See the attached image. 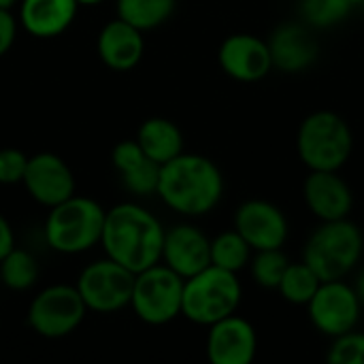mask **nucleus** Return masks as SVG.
I'll list each match as a JSON object with an SVG mask.
<instances>
[{
	"mask_svg": "<svg viewBox=\"0 0 364 364\" xmlns=\"http://www.w3.org/2000/svg\"><path fill=\"white\" fill-rule=\"evenodd\" d=\"M218 62L230 79L241 83L262 81L273 70L269 41L245 32L230 34L222 41Z\"/></svg>",
	"mask_w": 364,
	"mask_h": 364,
	"instance_id": "obj_12",
	"label": "nucleus"
},
{
	"mask_svg": "<svg viewBox=\"0 0 364 364\" xmlns=\"http://www.w3.org/2000/svg\"><path fill=\"white\" fill-rule=\"evenodd\" d=\"M134 277L130 269L124 264L102 258L96 262H90L77 277V290L87 307V311L96 314H115L130 305L132 290H134Z\"/></svg>",
	"mask_w": 364,
	"mask_h": 364,
	"instance_id": "obj_9",
	"label": "nucleus"
},
{
	"mask_svg": "<svg viewBox=\"0 0 364 364\" xmlns=\"http://www.w3.org/2000/svg\"><path fill=\"white\" fill-rule=\"evenodd\" d=\"M156 194L175 213L200 218L211 213L222 200L224 177L211 158L183 151L160 166Z\"/></svg>",
	"mask_w": 364,
	"mask_h": 364,
	"instance_id": "obj_2",
	"label": "nucleus"
},
{
	"mask_svg": "<svg viewBox=\"0 0 364 364\" xmlns=\"http://www.w3.org/2000/svg\"><path fill=\"white\" fill-rule=\"evenodd\" d=\"M363 4H364V2H363Z\"/></svg>",
	"mask_w": 364,
	"mask_h": 364,
	"instance_id": "obj_35",
	"label": "nucleus"
},
{
	"mask_svg": "<svg viewBox=\"0 0 364 364\" xmlns=\"http://www.w3.org/2000/svg\"><path fill=\"white\" fill-rule=\"evenodd\" d=\"M354 149L350 124L335 111H314L296 134V151L309 171H339Z\"/></svg>",
	"mask_w": 364,
	"mask_h": 364,
	"instance_id": "obj_5",
	"label": "nucleus"
},
{
	"mask_svg": "<svg viewBox=\"0 0 364 364\" xmlns=\"http://www.w3.org/2000/svg\"><path fill=\"white\" fill-rule=\"evenodd\" d=\"M177 9V0H117L115 13L119 19L149 32L166 23Z\"/></svg>",
	"mask_w": 364,
	"mask_h": 364,
	"instance_id": "obj_21",
	"label": "nucleus"
},
{
	"mask_svg": "<svg viewBox=\"0 0 364 364\" xmlns=\"http://www.w3.org/2000/svg\"><path fill=\"white\" fill-rule=\"evenodd\" d=\"M352 2H354V4H363L364 0H352Z\"/></svg>",
	"mask_w": 364,
	"mask_h": 364,
	"instance_id": "obj_34",
	"label": "nucleus"
},
{
	"mask_svg": "<svg viewBox=\"0 0 364 364\" xmlns=\"http://www.w3.org/2000/svg\"><path fill=\"white\" fill-rule=\"evenodd\" d=\"M17 2H19V0H0V6H2V9H13Z\"/></svg>",
	"mask_w": 364,
	"mask_h": 364,
	"instance_id": "obj_33",
	"label": "nucleus"
},
{
	"mask_svg": "<svg viewBox=\"0 0 364 364\" xmlns=\"http://www.w3.org/2000/svg\"><path fill=\"white\" fill-rule=\"evenodd\" d=\"M21 186L34 203L47 209L68 200L77 190L70 166L64 158L51 151H38L30 156Z\"/></svg>",
	"mask_w": 364,
	"mask_h": 364,
	"instance_id": "obj_11",
	"label": "nucleus"
},
{
	"mask_svg": "<svg viewBox=\"0 0 364 364\" xmlns=\"http://www.w3.org/2000/svg\"><path fill=\"white\" fill-rule=\"evenodd\" d=\"M17 30H19L17 15H13L11 9L0 6V58H4L13 49L17 41Z\"/></svg>",
	"mask_w": 364,
	"mask_h": 364,
	"instance_id": "obj_29",
	"label": "nucleus"
},
{
	"mask_svg": "<svg viewBox=\"0 0 364 364\" xmlns=\"http://www.w3.org/2000/svg\"><path fill=\"white\" fill-rule=\"evenodd\" d=\"M241 305V282L237 273L209 264L183 282L181 316L198 326H211L232 316Z\"/></svg>",
	"mask_w": 364,
	"mask_h": 364,
	"instance_id": "obj_6",
	"label": "nucleus"
},
{
	"mask_svg": "<svg viewBox=\"0 0 364 364\" xmlns=\"http://www.w3.org/2000/svg\"><path fill=\"white\" fill-rule=\"evenodd\" d=\"M160 262L188 279L211 264V241L194 224H177L164 232Z\"/></svg>",
	"mask_w": 364,
	"mask_h": 364,
	"instance_id": "obj_16",
	"label": "nucleus"
},
{
	"mask_svg": "<svg viewBox=\"0 0 364 364\" xmlns=\"http://www.w3.org/2000/svg\"><path fill=\"white\" fill-rule=\"evenodd\" d=\"M77 2H79V6H96L105 0H77Z\"/></svg>",
	"mask_w": 364,
	"mask_h": 364,
	"instance_id": "obj_32",
	"label": "nucleus"
},
{
	"mask_svg": "<svg viewBox=\"0 0 364 364\" xmlns=\"http://www.w3.org/2000/svg\"><path fill=\"white\" fill-rule=\"evenodd\" d=\"M258 352L254 326L239 316H228L209 326L207 358L211 364H250Z\"/></svg>",
	"mask_w": 364,
	"mask_h": 364,
	"instance_id": "obj_14",
	"label": "nucleus"
},
{
	"mask_svg": "<svg viewBox=\"0 0 364 364\" xmlns=\"http://www.w3.org/2000/svg\"><path fill=\"white\" fill-rule=\"evenodd\" d=\"M320 284H322V279L316 275V271L307 262L301 260V262L288 264L277 290L284 296V301H288L292 305H309V301L318 292Z\"/></svg>",
	"mask_w": 364,
	"mask_h": 364,
	"instance_id": "obj_23",
	"label": "nucleus"
},
{
	"mask_svg": "<svg viewBox=\"0 0 364 364\" xmlns=\"http://www.w3.org/2000/svg\"><path fill=\"white\" fill-rule=\"evenodd\" d=\"M77 11V0H19L17 21L34 38H55L73 26Z\"/></svg>",
	"mask_w": 364,
	"mask_h": 364,
	"instance_id": "obj_19",
	"label": "nucleus"
},
{
	"mask_svg": "<svg viewBox=\"0 0 364 364\" xmlns=\"http://www.w3.org/2000/svg\"><path fill=\"white\" fill-rule=\"evenodd\" d=\"M36 279H38V262L28 250L15 245L0 260V282L4 288L13 292H26L36 284Z\"/></svg>",
	"mask_w": 364,
	"mask_h": 364,
	"instance_id": "obj_22",
	"label": "nucleus"
},
{
	"mask_svg": "<svg viewBox=\"0 0 364 364\" xmlns=\"http://www.w3.org/2000/svg\"><path fill=\"white\" fill-rule=\"evenodd\" d=\"M303 198L320 222L346 220L354 207L352 188L339 177V171H309L303 183Z\"/></svg>",
	"mask_w": 364,
	"mask_h": 364,
	"instance_id": "obj_15",
	"label": "nucleus"
},
{
	"mask_svg": "<svg viewBox=\"0 0 364 364\" xmlns=\"http://www.w3.org/2000/svg\"><path fill=\"white\" fill-rule=\"evenodd\" d=\"M107 209L90 196H70L49 209L45 220L47 245L64 256H77L100 245Z\"/></svg>",
	"mask_w": 364,
	"mask_h": 364,
	"instance_id": "obj_3",
	"label": "nucleus"
},
{
	"mask_svg": "<svg viewBox=\"0 0 364 364\" xmlns=\"http://www.w3.org/2000/svg\"><path fill=\"white\" fill-rule=\"evenodd\" d=\"M363 303L354 290V286L343 279L322 282L318 292L307 305L309 320L318 333L335 339L356 328L360 320Z\"/></svg>",
	"mask_w": 364,
	"mask_h": 364,
	"instance_id": "obj_10",
	"label": "nucleus"
},
{
	"mask_svg": "<svg viewBox=\"0 0 364 364\" xmlns=\"http://www.w3.org/2000/svg\"><path fill=\"white\" fill-rule=\"evenodd\" d=\"M15 247V230L11 222L0 213V260Z\"/></svg>",
	"mask_w": 364,
	"mask_h": 364,
	"instance_id": "obj_30",
	"label": "nucleus"
},
{
	"mask_svg": "<svg viewBox=\"0 0 364 364\" xmlns=\"http://www.w3.org/2000/svg\"><path fill=\"white\" fill-rule=\"evenodd\" d=\"M85 316L87 307L77 286L53 284L30 301L28 326L43 339H64L81 326Z\"/></svg>",
	"mask_w": 364,
	"mask_h": 364,
	"instance_id": "obj_8",
	"label": "nucleus"
},
{
	"mask_svg": "<svg viewBox=\"0 0 364 364\" xmlns=\"http://www.w3.org/2000/svg\"><path fill=\"white\" fill-rule=\"evenodd\" d=\"M145 32L115 17L107 21L96 36V51L100 62L117 73L132 70L145 53Z\"/></svg>",
	"mask_w": 364,
	"mask_h": 364,
	"instance_id": "obj_17",
	"label": "nucleus"
},
{
	"mask_svg": "<svg viewBox=\"0 0 364 364\" xmlns=\"http://www.w3.org/2000/svg\"><path fill=\"white\" fill-rule=\"evenodd\" d=\"M235 230L250 243L254 252L282 250L288 239V220L277 205L252 198L237 209Z\"/></svg>",
	"mask_w": 364,
	"mask_h": 364,
	"instance_id": "obj_13",
	"label": "nucleus"
},
{
	"mask_svg": "<svg viewBox=\"0 0 364 364\" xmlns=\"http://www.w3.org/2000/svg\"><path fill=\"white\" fill-rule=\"evenodd\" d=\"M354 290H356V294H358V299H360V303L364 305V269L358 273V277H356V284H354Z\"/></svg>",
	"mask_w": 364,
	"mask_h": 364,
	"instance_id": "obj_31",
	"label": "nucleus"
},
{
	"mask_svg": "<svg viewBox=\"0 0 364 364\" xmlns=\"http://www.w3.org/2000/svg\"><path fill=\"white\" fill-rule=\"evenodd\" d=\"M183 277L158 262L134 277L130 307L134 316L149 326H164L181 316Z\"/></svg>",
	"mask_w": 364,
	"mask_h": 364,
	"instance_id": "obj_7",
	"label": "nucleus"
},
{
	"mask_svg": "<svg viewBox=\"0 0 364 364\" xmlns=\"http://www.w3.org/2000/svg\"><path fill=\"white\" fill-rule=\"evenodd\" d=\"M166 228L136 203H119L107 209L100 245L107 258L141 273L162 260Z\"/></svg>",
	"mask_w": 364,
	"mask_h": 364,
	"instance_id": "obj_1",
	"label": "nucleus"
},
{
	"mask_svg": "<svg viewBox=\"0 0 364 364\" xmlns=\"http://www.w3.org/2000/svg\"><path fill=\"white\" fill-rule=\"evenodd\" d=\"M328 363L333 364H364V333H346L333 339Z\"/></svg>",
	"mask_w": 364,
	"mask_h": 364,
	"instance_id": "obj_27",
	"label": "nucleus"
},
{
	"mask_svg": "<svg viewBox=\"0 0 364 364\" xmlns=\"http://www.w3.org/2000/svg\"><path fill=\"white\" fill-rule=\"evenodd\" d=\"M30 156L17 147L0 149V186H17L23 181Z\"/></svg>",
	"mask_w": 364,
	"mask_h": 364,
	"instance_id": "obj_28",
	"label": "nucleus"
},
{
	"mask_svg": "<svg viewBox=\"0 0 364 364\" xmlns=\"http://www.w3.org/2000/svg\"><path fill=\"white\" fill-rule=\"evenodd\" d=\"M352 0H303L301 15L309 26L326 28L346 19L352 11Z\"/></svg>",
	"mask_w": 364,
	"mask_h": 364,
	"instance_id": "obj_26",
	"label": "nucleus"
},
{
	"mask_svg": "<svg viewBox=\"0 0 364 364\" xmlns=\"http://www.w3.org/2000/svg\"><path fill=\"white\" fill-rule=\"evenodd\" d=\"M252 252L250 243L237 230H226L211 241V264L239 273L250 264Z\"/></svg>",
	"mask_w": 364,
	"mask_h": 364,
	"instance_id": "obj_24",
	"label": "nucleus"
},
{
	"mask_svg": "<svg viewBox=\"0 0 364 364\" xmlns=\"http://www.w3.org/2000/svg\"><path fill=\"white\" fill-rule=\"evenodd\" d=\"M363 252L364 232L346 218L320 224L305 243L303 262H307L322 282H333L352 273Z\"/></svg>",
	"mask_w": 364,
	"mask_h": 364,
	"instance_id": "obj_4",
	"label": "nucleus"
},
{
	"mask_svg": "<svg viewBox=\"0 0 364 364\" xmlns=\"http://www.w3.org/2000/svg\"><path fill=\"white\" fill-rule=\"evenodd\" d=\"M269 49L273 58V68L282 73L307 70L318 60V43L307 26L303 23H282L273 30L269 38Z\"/></svg>",
	"mask_w": 364,
	"mask_h": 364,
	"instance_id": "obj_18",
	"label": "nucleus"
},
{
	"mask_svg": "<svg viewBox=\"0 0 364 364\" xmlns=\"http://www.w3.org/2000/svg\"><path fill=\"white\" fill-rule=\"evenodd\" d=\"M288 264H290V260L282 250H262V252H256V256L250 260L254 282L267 290L279 288Z\"/></svg>",
	"mask_w": 364,
	"mask_h": 364,
	"instance_id": "obj_25",
	"label": "nucleus"
},
{
	"mask_svg": "<svg viewBox=\"0 0 364 364\" xmlns=\"http://www.w3.org/2000/svg\"><path fill=\"white\" fill-rule=\"evenodd\" d=\"M136 143L147 158L160 166L183 154V134L179 126L166 117H149L136 130Z\"/></svg>",
	"mask_w": 364,
	"mask_h": 364,
	"instance_id": "obj_20",
	"label": "nucleus"
}]
</instances>
